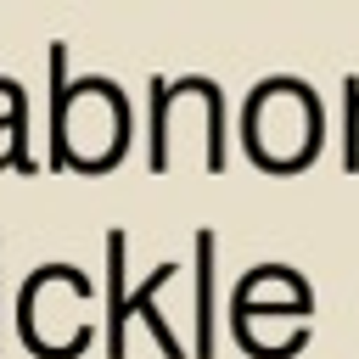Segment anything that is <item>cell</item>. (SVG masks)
Listing matches in <instances>:
<instances>
[{
	"label": "cell",
	"mask_w": 359,
	"mask_h": 359,
	"mask_svg": "<svg viewBox=\"0 0 359 359\" xmlns=\"http://www.w3.org/2000/svg\"><path fill=\"white\" fill-rule=\"evenodd\" d=\"M56 140V168L73 163V168H112L129 146V101L112 79H79L67 90V107L50 129Z\"/></svg>",
	"instance_id": "cell-1"
},
{
	"label": "cell",
	"mask_w": 359,
	"mask_h": 359,
	"mask_svg": "<svg viewBox=\"0 0 359 359\" xmlns=\"http://www.w3.org/2000/svg\"><path fill=\"white\" fill-rule=\"evenodd\" d=\"M247 140H252L258 163L292 168L320 146V107L309 101V90L297 79H269V84H258V95L247 107Z\"/></svg>",
	"instance_id": "cell-2"
},
{
	"label": "cell",
	"mask_w": 359,
	"mask_h": 359,
	"mask_svg": "<svg viewBox=\"0 0 359 359\" xmlns=\"http://www.w3.org/2000/svg\"><path fill=\"white\" fill-rule=\"evenodd\" d=\"M168 269H174V264H157V269H151V275H146V280L135 286V297L123 303V320H129V314H140V320L151 325V337H157V348L180 359V353H185V342H180V337H174V325H168V320L157 314V292L168 286Z\"/></svg>",
	"instance_id": "cell-3"
},
{
	"label": "cell",
	"mask_w": 359,
	"mask_h": 359,
	"mask_svg": "<svg viewBox=\"0 0 359 359\" xmlns=\"http://www.w3.org/2000/svg\"><path fill=\"white\" fill-rule=\"evenodd\" d=\"M213 348V236H196V353Z\"/></svg>",
	"instance_id": "cell-4"
},
{
	"label": "cell",
	"mask_w": 359,
	"mask_h": 359,
	"mask_svg": "<svg viewBox=\"0 0 359 359\" xmlns=\"http://www.w3.org/2000/svg\"><path fill=\"white\" fill-rule=\"evenodd\" d=\"M107 264H112V280H107V303H112L107 353H112V359H123V325H129V320H123V303H129V297H123V236H118V230L107 236Z\"/></svg>",
	"instance_id": "cell-5"
}]
</instances>
